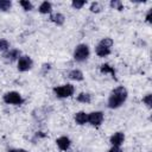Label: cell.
<instances>
[{
  "label": "cell",
  "instance_id": "obj_5",
  "mask_svg": "<svg viewBox=\"0 0 152 152\" xmlns=\"http://www.w3.org/2000/svg\"><path fill=\"white\" fill-rule=\"evenodd\" d=\"M33 59L28 55H21L17 61V70L19 72H27L33 68Z\"/></svg>",
  "mask_w": 152,
  "mask_h": 152
},
{
  "label": "cell",
  "instance_id": "obj_23",
  "mask_svg": "<svg viewBox=\"0 0 152 152\" xmlns=\"http://www.w3.org/2000/svg\"><path fill=\"white\" fill-rule=\"evenodd\" d=\"M86 4H87L86 0H72L71 1V6L75 10H81L83 6H86Z\"/></svg>",
  "mask_w": 152,
  "mask_h": 152
},
{
  "label": "cell",
  "instance_id": "obj_28",
  "mask_svg": "<svg viewBox=\"0 0 152 152\" xmlns=\"http://www.w3.org/2000/svg\"><path fill=\"white\" fill-rule=\"evenodd\" d=\"M107 152H124V150L119 146H110V148Z\"/></svg>",
  "mask_w": 152,
  "mask_h": 152
},
{
  "label": "cell",
  "instance_id": "obj_14",
  "mask_svg": "<svg viewBox=\"0 0 152 152\" xmlns=\"http://www.w3.org/2000/svg\"><path fill=\"white\" fill-rule=\"evenodd\" d=\"M95 53L100 58H104V57H107V56H109L112 53V49H109V48H107V46L97 43L96 46H95Z\"/></svg>",
  "mask_w": 152,
  "mask_h": 152
},
{
  "label": "cell",
  "instance_id": "obj_1",
  "mask_svg": "<svg viewBox=\"0 0 152 152\" xmlns=\"http://www.w3.org/2000/svg\"><path fill=\"white\" fill-rule=\"evenodd\" d=\"M128 99V90L124 86H118L108 95L107 99V107L109 109H118L120 108Z\"/></svg>",
  "mask_w": 152,
  "mask_h": 152
},
{
  "label": "cell",
  "instance_id": "obj_16",
  "mask_svg": "<svg viewBox=\"0 0 152 152\" xmlns=\"http://www.w3.org/2000/svg\"><path fill=\"white\" fill-rule=\"evenodd\" d=\"M91 94L90 93H87V91H82L77 96H76V101L80 102V103H84V104H88L91 102Z\"/></svg>",
  "mask_w": 152,
  "mask_h": 152
},
{
  "label": "cell",
  "instance_id": "obj_29",
  "mask_svg": "<svg viewBox=\"0 0 152 152\" xmlns=\"http://www.w3.org/2000/svg\"><path fill=\"white\" fill-rule=\"evenodd\" d=\"M7 152H28V151L25 148H10L7 150Z\"/></svg>",
  "mask_w": 152,
  "mask_h": 152
},
{
  "label": "cell",
  "instance_id": "obj_6",
  "mask_svg": "<svg viewBox=\"0 0 152 152\" xmlns=\"http://www.w3.org/2000/svg\"><path fill=\"white\" fill-rule=\"evenodd\" d=\"M104 120V114L101 110H94L88 113V124L93 127H99Z\"/></svg>",
  "mask_w": 152,
  "mask_h": 152
},
{
  "label": "cell",
  "instance_id": "obj_27",
  "mask_svg": "<svg viewBox=\"0 0 152 152\" xmlns=\"http://www.w3.org/2000/svg\"><path fill=\"white\" fill-rule=\"evenodd\" d=\"M51 70V64L50 63H44L43 65H42V71H43V74H46V72H49Z\"/></svg>",
  "mask_w": 152,
  "mask_h": 152
},
{
  "label": "cell",
  "instance_id": "obj_21",
  "mask_svg": "<svg viewBox=\"0 0 152 152\" xmlns=\"http://www.w3.org/2000/svg\"><path fill=\"white\" fill-rule=\"evenodd\" d=\"M10 49H11V43L5 38H0V52L4 53Z\"/></svg>",
  "mask_w": 152,
  "mask_h": 152
},
{
  "label": "cell",
  "instance_id": "obj_24",
  "mask_svg": "<svg viewBox=\"0 0 152 152\" xmlns=\"http://www.w3.org/2000/svg\"><path fill=\"white\" fill-rule=\"evenodd\" d=\"M99 43L102 44V45H104V46H107V48H109V49H112V46L114 45V40H113L110 37H104V38H102Z\"/></svg>",
  "mask_w": 152,
  "mask_h": 152
},
{
  "label": "cell",
  "instance_id": "obj_10",
  "mask_svg": "<svg viewBox=\"0 0 152 152\" xmlns=\"http://www.w3.org/2000/svg\"><path fill=\"white\" fill-rule=\"evenodd\" d=\"M49 20H50L51 23H53L55 25H57V26H63L64 23H65V15H64L63 13L55 12V13H51V14H50Z\"/></svg>",
  "mask_w": 152,
  "mask_h": 152
},
{
  "label": "cell",
  "instance_id": "obj_17",
  "mask_svg": "<svg viewBox=\"0 0 152 152\" xmlns=\"http://www.w3.org/2000/svg\"><path fill=\"white\" fill-rule=\"evenodd\" d=\"M11 0H0V12H8L12 8Z\"/></svg>",
  "mask_w": 152,
  "mask_h": 152
},
{
  "label": "cell",
  "instance_id": "obj_9",
  "mask_svg": "<svg viewBox=\"0 0 152 152\" xmlns=\"http://www.w3.org/2000/svg\"><path fill=\"white\" fill-rule=\"evenodd\" d=\"M71 139L69 138V137H66V135H61V137H58L57 139H56V145H57V147L61 150V151H63V152H66V151H69L70 150V147H71Z\"/></svg>",
  "mask_w": 152,
  "mask_h": 152
},
{
  "label": "cell",
  "instance_id": "obj_12",
  "mask_svg": "<svg viewBox=\"0 0 152 152\" xmlns=\"http://www.w3.org/2000/svg\"><path fill=\"white\" fill-rule=\"evenodd\" d=\"M100 72L103 75H110L112 78L116 80V71L114 69L113 65H110L109 63H103L100 65Z\"/></svg>",
  "mask_w": 152,
  "mask_h": 152
},
{
  "label": "cell",
  "instance_id": "obj_3",
  "mask_svg": "<svg viewBox=\"0 0 152 152\" xmlns=\"http://www.w3.org/2000/svg\"><path fill=\"white\" fill-rule=\"evenodd\" d=\"M52 93L57 99H69L75 94V86L71 83H64L61 86H56L53 87Z\"/></svg>",
  "mask_w": 152,
  "mask_h": 152
},
{
  "label": "cell",
  "instance_id": "obj_11",
  "mask_svg": "<svg viewBox=\"0 0 152 152\" xmlns=\"http://www.w3.org/2000/svg\"><path fill=\"white\" fill-rule=\"evenodd\" d=\"M74 120H75V124H76V125L83 126V125L88 124V113L84 112V110L76 112L75 115H74Z\"/></svg>",
  "mask_w": 152,
  "mask_h": 152
},
{
  "label": "cell",
  "instance_id": "obj_26",
  "mask_svg": "<svg viewBox=\"0 0 152 152\" xmlns=\"http://www.w3.org/2000/svg\"><path fill=\"white\" fill-rule=\"evenodd\" d=\"M145 23H147L148 25L152 24V8H148L146 14H145Z\"/></svg>",
  "mask_w": 152,
  "mask_h": 152
},
{
  "label": "cell",
  "instance_id": "obj_13",
  "mask_svg": "<svg viewBox=\"0 0 152 152\" xmlns=\"http://www.w3.org/2000/svg\"><path fill=\"white\" fill-rule=\"evenodd\" d=\"M66 77L71 81H75V82H81L84 80V75H83L82 70H80V69H71L66 74Z\"/></svg>",
  "mask_w": 152,
  "mask_h": 152
},
{
  "label": "cell",
  "instance_id": "obj_15",
  "mask_svg": "<svg viewBox=\"0 0 152 152\" xmlns=\"http://www.w3.org/2000/svg\"><path fill=\"white\" fill-rule=\"evenodd\" d=\"M38 12L40 14H51L52 13V4L50 1H43L38 6Z\"/></svg>",
  "mask_w": 152,
  "mask_h": 152
},
{
  "label": "cell",
  "instance_id": "obj_20",
  "mask_svg": "<svg viewBox=\"0 0 152 152\" xmlns=\"http://www.w3.org/2000/svg\"><path fill=\"white\" fill-rule=\"evenodd\" d=\"M102 10H103V7H102V5H101L99 1H94V2H91L90 6H89V11H90L91 13H100Z\"/></svg>",
  "mask_w": 152,
  "mask_h": 152
},
{
  "label": "cell",
  "instance_id": "obj_19",
  "mask_svg": "<svg viewBox=\"0 0 152 152\" xmlns=\"http://www.w3.org/2000/svg\"><path fill=\"white\" fill-rule=\"evenodd\" d=\"M109 6H110V8L116 10V11H122L124 7H125V6H124V2H122L121 0H110Z\"/></svg>",
  "mask_w": 152,
  "mask_h": 152
},
{
  "label": "cell",
  "instance_id": "obj_7",
  "mask_svg": "<svg viewBox=\"0 0 152 152\" xmlns=\"http://www.w3.org/2000/svg\"><path fill=\"white\" fill-rule=\"evenodd\" d=\"M20 56H21V51L19 49L11 48L10 50H7L6 52L2 53V59L6 63H13V62H17Z\"/></svg>",
  "mask_w": 152,
  "mask_h": 152
},
{
  "label": "cell",
  "instance_id": "obj_22",
  "mask_svg": "<svg viewBox=\"0 0 152 152\" xmlns=\"http://www.w3.org/2000/svg\"><path fill=\"white\" fill-rule=\"evenodd\" d=\"M142 103L148 108L151 109L152 108V94H146L145 96H142Z\"/></svg>",
  "mask_w": 152,
  "mask_h": 152
},
{
  "label": "cell",
  "instance_id": "obj_4",
  "mask_svg": "<svg viewBox=\"0 0 152 152\" xmlns=\"http://www.w3.org/2000/svg\"><path fill=\"white\" fill-rule=\"evenodd\" d=\"M2 101L6 104H11V106H21L25 101V99L23 97V95L19 91L15 90H11L7 91L2 95Z\"/></svg>",
  "mask_w": 152,
  "mask_h": 152
},
{
  "label": "cell",
  "instance_id": "obj_8",
  "mask_svg": "<svg viewBox=\"0 0 152 152\" xmlns=\"http://www.w3.org/2000/svg\"><path fill=\"white\" fill-rule=\"evenodd\" d=\"M125 139H126L125 133L121 132V131H118V132H114L109 137V144H110V146H119V147H121L124 145V142H125Z\"/></svg>",
  "mask_w": 152,
  "mask_h": 152
},
{
  "label": "cell",
  "instance_id": "obj_18",
  "mask_svg": "<svg viewBox=\"0 0 152 152\" xmlns=\"http://www.w3.org/2000/svg\"><path fill=\"white\" fill-rule=\"evenodd\" d=\"M19 5L21 6V8L25 11V12H30L33 10V4L30 1V0H20L19 1Z\"/></svg>",
  "mask_w": 152,
  "mask_h": 152
},
{
  "label": "cell",
  "instance_id": "obj_2",
  "mask_svg": "<svg viewBox=\"0 0 152 152\" xmlns=\"http://www.w3.org/2000/svg\"><path fill=\"white\" fill-rule=\"evenodd\" d=\"M89 57H90V48L88 44L81 43V44H77L75 46L74 52H72V58L75 62L83 63V62L88 61Z\"/></svg>",
  "mask_w": 152,
  "mask_h": 152
},
{
  "label": "cell",
  "instance_id": "obj_25",
  "mask_svg": "<svg viewBox=\"0 0 152 152\" xmlns=\"http://www.w3.org/2000/svg\"><path fill=\"white\" fill-rule=\"evenodd\" d=\"M46 137H48L46 133H44V132H42V131H38V132L34 133L32 140H33V141H36V140H40V139H44V138H46Z\"/></svg>",
  "mask_w": 152,
  "mask_h": 152
}]
</instances>
